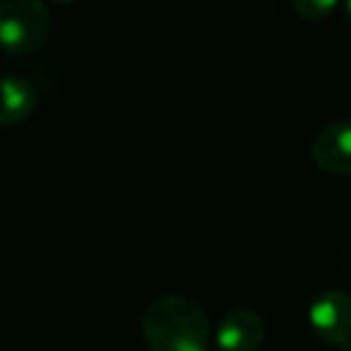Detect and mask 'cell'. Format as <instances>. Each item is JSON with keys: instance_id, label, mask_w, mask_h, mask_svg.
Returning a JSON list of instances; mask_svg holds the SVG:
<instances>
[{"instance_id": "1", "label": "cell", "mask_w": 351, "mask_h": 351, "mask_svg": "<svg viewBox=\"0 0 351 351\" xmlns=\"http://www.w3.org/2000/svg\"><path fill=\"white\" fill-rule=\"evenodd\" d=\"M142 335L152 351H210L212 327L197 301L164 296L145 311Z\"/></svg>"}, {"instance_id": "2", "label": "cell", "mask_w": 351, "mask_h": 351, "mask_svg": "<svg viewBox=\"0 0 351 351\" xmlns=\"http://www.w3.org/2000/svg\"><path fill=\"white\" fill-rule=\"evenodd\" d=\"M51 29L49 8L39 0H5L0 5V44L17 56L46 44Z\"/></svg>"}, {"instance_id": "3", "label": "cell", "mask_w": 351, "mask_h": 351, "mask_svg": "<svg viewBox=\"0 0 351 351\" xmlns=\"http://www.w3.org/2000/svg\"><path fill=\"white\" fill-rule=\"evenodd\" d=\"M308 325L325 344L351 346V296L339 289H325L308 306Z\"/></svg>"}, {"instance_id": "4", "label": "cell", "mask_w": 351, "mask_h": 351, "mask_svg": "<svg viewBox=\"0 0 351 351\" xmlns=\"http://www.w3.org/2000/svg\"><path fill=\"white\" fill-rule=\"evenodd\" d=\"M263 339L265 322L250 308H234L215 330V344L219 351H255Z\"/></svg>"}, {"instance_id": "5", "label": "cell", "mask_w": 351, "mask_h": 351, "mask_svg": "<svg viewBox=\"0 0 351 351\" xmlns=\"http://www.w3.org/2000/svg\"><path fill=\"white\" fill-rule=\"evenodd\" d=\"M311 154L325 173L351 176V121L322 128L313 140Z\"/></svg>"}, {"instance_id": "6", "label": "cell", "mask_w": 351, "mask_h": 351, "mask_svg": "<svg viewBox=\"0 0 351 351\" xmlns=\"http://www.w3.org/2000/svg\"><path fill=\"white\" fill-rule=\"evenodd\" d=\"M36 106V92L27 80L17 75H5L3 80V113H0V125L12 128L25 123Z\"/></svg>"}, {"instance_id": "7", "label": "cell", "mask_w": 351, "mask_h": 351, "mask_svg": "<svg viewBox=\"0 0 351 351\" xmlns=\"http://www.w3.org/2000/svg\"><path fill=\"white\" fill-rule=\"evenodd\" d=\"M293 10L301 20L320 22L337 10V0H293Z\"/></svg>"}, {"instance_id": "8", "label": "cell", "mask_w": 351, "mask_h": 351, "mask_svg": "<svg viewBox=\"0 0 351 351\" xmlns=\"http://www.w3.org/2000/svg\"><path fill=\"white\" fill-rule=\"evenodd\" d=\"M344 15H346V22L351 25V3H346L344 5Z\"/></svg>"}, {"instance_id": "9", "label": "cell", "mask_w": 351, "mask_h": 351, "mask_svg": "<svg viewBox=\"0 0 351 351\" xmlns=\"http://www.w3.org/2000/svg\"><path fill=\"white\" fill-rule=\"evenodd\" d=\"M341 351H351V346H349V349H341Z\"/></svg>"}]
</instances>
